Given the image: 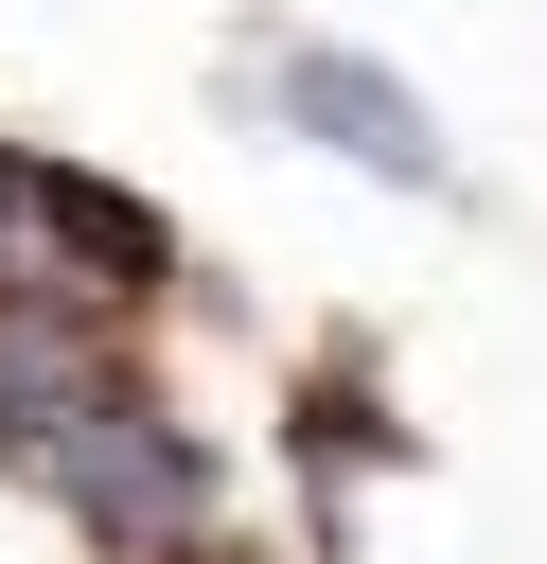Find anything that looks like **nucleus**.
<instances>
[{
  "instance_id": "obj_1",
  "label": "nucleus",
  "mask_w": 547,
  "mask_h": 564,
  "mask_svg": "<svg viewBox=\"0 0 547 564\" xmlns=\"http://www.w3.org/2000/svg\"><path fill=\"white\" fill-rule=\"evenodd\" d=\"M106 564H194L212 546V458H194V423H159L124 370L71 405V423H35V458H18Z\"/></svg>"
},
{
  "instance_id": "obj_2",
  "label": "nucleus",
  "mask_w": 547,
  "mask_h": 564,
  "mask_svg": "<svg viewBox=\"0 0 547 564\" xmlns=\"http://www.w3.org/2000/svg\"><path fill=\"white\" fill-rule=\"evenodd\" d=\"M265 88H282V106H300V123L335 141V159H371V176H406V194H441V123H423V106L388 88V70H353V53H282Z\"/></svg>"
}]
</instances>
